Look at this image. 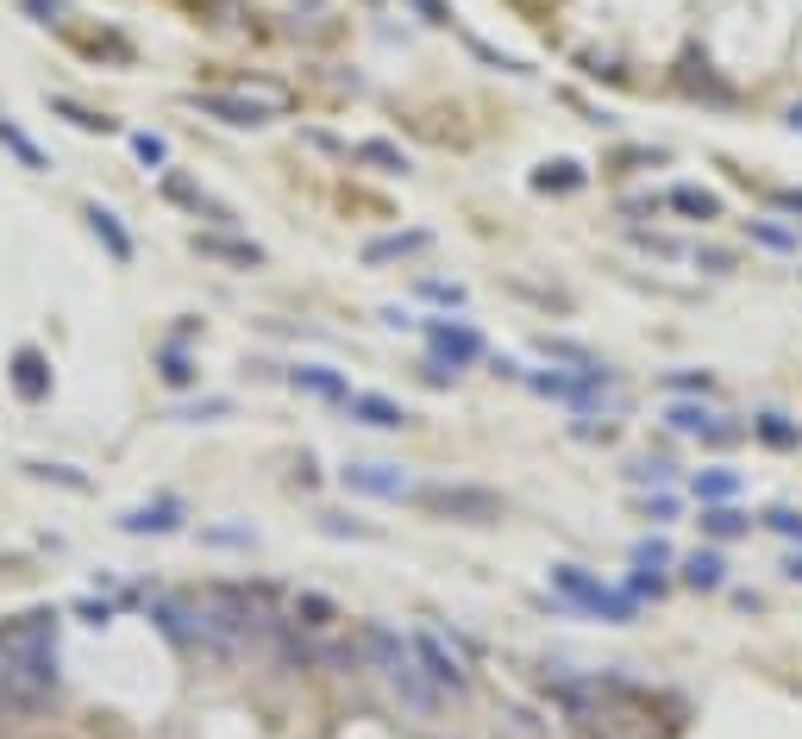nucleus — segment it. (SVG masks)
<instances>
[{
	"label": "nucleus",
	"instance_id": "1",
	"mask_svg": "<svg viewBox=\"0 0 802 739\" xmlns=\"http://www.w3.org/2000/svg\"><path fill=\"white\" fill-rule=\"evenodd\" d=\"M57 689V652L51 658H13L0 652V714H32Z\"/></svg>",
	"mask_w": 802,
	"mask_h": 739
},
{
	"label": "nucleus",
	"instance_id": "2",
	"mask_svg": "<svg viewBox=\"0 0 802 739\" xmlns=\"http://www.w3.org/2000/svg\"><path fill=\"white\" fill-rule=\"evenodd\" d=\"M552 589L564 595L571 608H583V614H602V621H615V627H627L633 621V595H621V589H608L602 577H589L583 564H552Z\"/></svg>",
	"mask_w": 802,
	"mask_h": 739
},
{
	"label": "nucleus",
	"instance_id": "3",
	"mask_svg": "<svg viewBox=\"0 0 802 739\" xmlns=\"http://www.w3.org/2000/svg\"><path fill=\"white\" fill-rule=\"evenodd\" d=\"M420 502H427L433 514L470 520V527H489V520H502V495L483 489V483H433V489H420Z\"/></svg>",
	"mask_w": 802,
	"mask_h": 739
},
{
	"label": "nucleus",
	"instance_id": "4",
	"mask_svg": "<svg viewBox=\"0 0 802 739\" xmlns=\"http://www.w3.org/2000/svg\"><path fill=\"white\" fill-rule=\"evenodd\" d=\"M339 483L351 495H376V502H401V495H414V483H408L401 464H345Z\"/></svg>",
	"mask_w": 802,
	"mask_h": 739
},
{
	"label": "nucleus",
	"instance_id": "5",
	"mask_svg": "<svg viewBox=\"0 0 802 739\" xmlns=\"http://www.w3.org/2000/svg\"><path fill=\"white\" fill-rule=\"evenodd\" d=\"M188 107H195V113H207V119H220V126H239V132H251V126H264V107H257V101H245V94H232V88H195V94H188Z\"/></svg>",
	"mask_w": 802,
	"mask_h": 739
},
{
	"label": "nucleus",
	"instance_id": "6",
	"mask_svg": "<svg viewBox=\"0 0 802 739\" xmlns=\"http://www.w3.org/2000/svg\"><path fill=\"white\" fill-rule=\"evenodd\" d=\"M427 345L439 364H477L483 357V332L464 320H427Z\"/></svg>",
	"mask_w": 802,
	"mask_h": 739
},
{
	"label": "nucleus",
	"instance_id": "7",
	"mask_svg": "<svg viewBox=\"0 0 802 739\" xmlns=\"http://www.w3.org/2000/svg\"><path fill=\"white\" fill-rule=\"evenodd\" d=\"M408 646H414V658H420V671H427L439 689H470V671L458 664V652H445L439 633H414Z\"/></svg>",
	"mask_w": 802,
	"mask_h": 739
},
{
	"label": "nucleus",
	"instance_id": "8",
	"mask_svg": "<svg viewBox=\"0 0 802 739\" xmlns=\"http://www.w3.org/2000/svg\"><path fill=\"white\" fill-rule=\"evenodd\" d=\"M665 420L677 426V433H690V439H709V445H734L746 426H727L721 414H709V408H696V401H671L665 408Z\"/></svg>",
	"mask_w": 802,
	"mask_h": 739
},
{
	"label": "nucleus",
	"instance_id": "9",
	"mask_svg": "<svg viewBox=\"0 0 802 739\" xmlns=\"http://www.w3.org/2000/svg\"><path fill=\"white\" fill-rule=\"evenodd\" d=\"M358 658L376 664V671L389 677V671H401V664H414V646H408L395 627H376V621H370V627L358 633Z\"/></svg>",
	"mask_w": 802,
	"mask_h": 739
},
{
	"label": "nucleus",
	"instance_id": "10",
	"mask_svg": "<svg viewBox=\"0 0 802 739\" xmlns=\"http://www.w3.org/2000/svg\"><path fill=\"white\" fill-rule=\"evenodd\" d=\"M389 689L401 696V708H414V714H439V702H445V689L420 671V658L401 664V671H389Z\"/></svg>",
	"mask_w": 802,
	"mask_h": 739
},
{
	"label": "nucleus",
	"instance_id": "11",
	"mask_svg": "<svg viewBox=\"0 0 802 739\" xmlns=\"http://www.w3.org/2000/svg\"><path fill=\"white\" fill-rule=\"evenodd\" d=\"M345 408H351L358 426H376V433H401V426H414V414L401 408V401H389V395H345Z\"/></svg>",
	"mask_w": 802,
	"mask_h": 739
},
{
	"label": "nucleus",
	"instance_id": "12",
	"mask_svg": "<svg viewBox=\"0 0 802 739\" xmlns=\"http://www.w3.org/2000/svg\"><path fill=\"white\" fill-rule=\"evenodd\" d=\"M195 251H201V257H220V264H239V270H257V264H264V245L232 238V232H195Z\"/></svg>",
	"mask_w": 802,
	"mask_h": 739
},
{
	"label": "nucleus",
	"instance_id": "13",
	"mask_svg": "<svg viewBox=\"0 0 802 739\" xmlns=\"http://www.w3.org/2000/svg\"><path fill=\"white\" fill-rule=\"evenodd\" d=\"M289 383H295L301 395H320V401H345V395H351L345 376H339L333 364H301V370H289Z\"/></svg>",
	"mask_w": 802,
	"mask_h": 739
},
{
	"label": "nucleus",
	"instance_id": "14",
	"mask_svg": "<svg viewBox=\"0 0 802 739\" xmlns=\"http://www.w3.org/2000/svg\"><path fill=\"white\" fill-rule=\"evenodd\" d=\"M88 226H94V238L113 251V264H132V232L120 226V213H107L101 201H94V207H88Z\"/></svg>",
	"mask_w": 802,
	"mask_h": 739
},
{
	"label": "nucleus",
	"instance_id": "15",
	"mask_svg": "<svg viewBox=\"0 0 802 739\" xmlns=\"http://www.w3.org/2000/svg\"><path fill=\"white\" fill-rule=\"evenodd\" d=\"M427 245H433V232H389V238H370L364 245V264H395V257H414Z\"/></svg>",
	"mask_w": 802,
	"mask_h": 739
},
{
	"label": "nucleus",
	"instance_id": "16",
	"mask_svg": "<svg viewBox=\"0 0 802 739\" xmlns=\"http://www.w3.org/2000/svg\"><path fill=\"white\" fill-rule=\"evenodd\" d=\"M232 94H245V101H257V107H264L270 119L295 107V94L282 88V82H270V76H239V82H232Z\"/></svg>",
	"mask_w": 802,
	"mask_h": 739
},
{
	"label": "nucleus",
	"instance_id": "17",
	"mask_svg": "<svg viewBox=\"0 0 802 739\" xmlns=\"http://www.w3.org/2000/svg\"><path fill=\"white\" fill-rule=\"evenodd\" d=\"M126 533H176L182 527V502H151V508H132L120 514Z\"/></svg>",
	"mask_w": 802,
	"mask_h": 739
},
{
	"label": "nucleus",
	"instance_id": "18",
	"mask_svg": "<svg viewBox=\"0 0 802 739\" xmlns=\"http://www.w3.org/2000/svg\"><path fill=\"white\" fill-rule=\"evenodd\" d=\"M13 389L26 401H44V395H51V364H44L38 351H19L13 357Z\"/></svg>",
	"mask_w": 802,
	"mask_h": 739
},
{
	"label": "nucleus",
	"instance_id": "19",
	"mask_svg": "<svg viewBox=\"0 0 802 739\" xmlns=\"http://www.w3.org/2000/svg\"><path fill=\"white\" fill-rule=\"evenodd\" d=\"M289 614H295V621H289V627H301V633H326V627H333V621H339V608H333V602H326V595H314V589H301V595H295V602H289Z\"/></svg>",
	"mask_w": 802,
	"mask_h": 739
},
{
	"label": "nucleus",
	"instance_id": "20",
	"mask_svg": "<svg viewBox=\"0 0 802 739\" xmlns=\"http://www.w3.org/2000/svg\"><path fill=\"white\" fill-rule=\"evenodd\" d=\"M163 188H170V201H182L188 213H207L214 226H232V207H220L214 195H201L195 182H182V176H163Z\"/></svg>",
	"mask_w": 802,
	"mask_h": 739
},
{
	"label": "nucleus",
	"instance_id": "21",
	"mask_svg": "<svg viewBox=\"0 0 802 739\" xmlns=\"http://www.w3.org/2000/svg\"><path fill=\"white\" fill-rule=\"evenodd\" d=\"M683 583H690V589H721V583H727L721 552H709V545H702V552H690V558H683Z\"/></svg>",
	"mask_w": 802,
	"mask_h": 739
},
{
	"label": "nucleus",
	"instance_id": "22",
	"mask_svg": "<svg viewBox=\"0 0 802 739\" xmlns=\"http://www.w3.org/2000/svg\"><path fill=\"white\" fill-rule=\"evenodd\" d=\"M677 213H690V220H721V195H709V188H690V182H683V188H671V195H665Z\"/></svg>",
	"mask_w": 802,
	"mask_h": 739
},
{
	"label": "nucleus",
	"instance_id": "23",
	"mask_svg": "<svg viewBox=\"0 0 802 739\" xmlns=\"http://www.w3.org/2000/svg\"><path fill=\"white\" fill-rule=\"evenodd\" d=\"M351 157H358V163H376V170H389V176H408V170H414L408 151H395L389 138H364V145L351 151Z\"/></svg>",
	"mask_w": 802,
	"mask_h": 739
},
{
	"label": "nucleus",
	"instance_id": "24",
	"mask_svg": "<svg viewBox=\"0 0 802 739\" xmlns=\"http://www.w3.org/2000/svg\"><path fill=\"white\" fill-rule=\"evenodd\" d=\"M702 533H709V539H740V533H752V520L740 508L715 502V508H702Z\"/></svg>",
	"mask_w": 802,
	"mask_h": 739
},
{
	"label": "nucleus",
	"instance_id": "25",
	"mask_svg": "<svg viewBox=\"0 0 802 739\" xmlns=\"http://www.w3.org/2000/svg\"><path fill=\"white\" fill-rule=\"evenodd\" d=\"M752 433H759L765 445H777V451H796L802 445V426L790 414H759V420H752Z\"/></svg>",
	"mask_w": 802,
	"mask_h": 739
},
{
	"label": "nucleus",
	"instance_id": "26",
	"mask_svg": "<svg viewBox=\"0 0 802 739\" xmlns=\"http://www.w3.org/2000/svg\"><path fill=\"white\" fill-rule=\"evenodd\" d=\"M696 495H702V508L734 502V495H740V476H734V470H702V476H696Z\"/></svg>",
	"mask_w": 802,
	"mask_h": 739
},
{
	"label": "nucleus",
	"instance_id": "27",
	"mask_svg": "<svg viewBox=\"0 0 802 739\" xmlns=\"http://www.w3.org/2000/svg\"><path fill=\"white\" fill-rule=\"evenodd\" d=\"M539 351H546L552 364H577V370H602V364H596V351H583V345H571V339H539Z\"/></svg>",
	"mask_w": 802,
	"mask_h": 739
},
{
	"label": "nucleus",
	"instance_id": "28",
	"mask_svg": "<svg viewBox=\"0 0 802 739\" xmlns=\"http://www.w3.org/2000/svg\"><path fill=\"white\" fill-rule=\"evenodd\" d=\"M533 188H558V195H564V188H583V170H577V163H546V170L533 176Z\"/></svg>",
	"mask_w": 802,
	"mask_h": 739
},
{
	"label": "nucleus",
	"instance_id": "29",
	"mask_svg": "<svg viewBox=\"0 0 802 739\" xmlns=\"http://www.w3.org/2000/svg\"><path fill=\"white\" fill-rule=\"evenodd\" d=\"M51 107L69 119V126H82V132H107V119H101V113H88V107H76V101H63V94H57Z\"/></svg>",
	"mask_w": 802,
	"mask_h": 739
},
{
	"label": "nucleus",
	"instance_id": "30",
	"mask_svg": "<svg viewBox=\"0 0 802 739\" xmlns=\"http://www.w3.org/2000/svg\"><path fill=\"white\" fill-rule=\"evenodd\" d=\"M633 564H640V570H665L671 564V545L665 539H640V545H633Z\"/></svg>",
	"mask_w": 802,
	"mask_h": 739
},
{
	"label": "nucleus",
	"instance_id": "31",
	"mask_svg": "<svg viewBox=\"0 0 802 739\" xmlns=\"http://www.w3.org/2000/svg\"><path fill=\"white\" fill-rule=\"evenodd\" d=\"M32 476H44V483H63V489H88V476L82 470H69V464H26Z\"/></svg>",
	"mask_w": 802,
	"mask_h": 739
},
{
	"label": "nucleus",
	"instance_id": "32",
	"mask_svg": "<svg viewBox=\"0 0 802 739\" xmlns=\"http://www.w3.org/2000/svg\"><path fill=\"white\" fill-rule=\"evenodd\" d=\"M0 145H7V151H19V157H26V163H32V170H44V157H38V145H32V138H26V132H13V126H7V119H0Z\"/></svg>",
	"mask_w": 802,
	"mask_h": 739
},
{
	"label": "nucleus",
	"instance_id": "33",
	"mask_svg": "<svg viewBox=\"0 0 802 739\" xmlns=\"http://www.w3.org/2000/svg\"><path fill=\"white\" fill-rule=\"evenodd\" d=\"M683 88H690V94H709V101H727V88L709 76V69H702V76H696V63L690 69H683Z\"/></svg>",
	"mask_w": 802,
	"mask_h": 739
},
{
	"label": "nucleus",
	"instance_id": "34",
	"mask_svg": "<svg viewBox=\"0 0 802 739\" xmlns=\"http://www.w3.org/2000/svg\"><path fill=\"white\" fill-rule=\"evenodd\" d=\"M132 157H138V163H151V170H157V163L170 157V145H163V138H151V132H138V138H132Z\"/></svg>",
	"mask_w": 802,
	"mask_h": 739
},
{
	"label": "nucleus",
	"instance_id": "35",
	"mask_svg": "<svg viewBox=\"0 0 802 739\" xmlns=\"http://www.w3.org/2000/svg\"><path fill=\"white\" fill-rule=\"evenodd\" d=\"M765 527L784 533V539H802V514H796V508H777V514H765Z\"/></svg>",
	"mask_w": 802,
	"mask_h": 739
},
{
	"label": "nucleus",
	"instance_id": "36",
	"mask_svg": "<svg viewBox=\"0 0 802 739\" xmlns=\"http://www.w3.org/2000/svg\"><path fill=\"white\" fill-rule=\"evenodd\" d=\"M420 295H427V301H445V307H458V301H464L458 282H420Z\"/></svg>",
	"mask_w": 802,
	"mask_h": 739
},
{
	"label": "nucleus",
	"instance_id": "37",
	"mask_svg": "<svg viewBox=\"0 0 802 739\" xmlns=\"http://www.w3.org/2000/svg\"><path fill=\"white\" fill-rule=\"evenodd\" d=\"M220 414H232V401H220V395H214V401H201V408H182L176 420H220Z\"/></svg>",
	"mask_w": 802,
	"mask_h": 739
},
{
	"label": "nucleus",
	"instance_id": "38",
	"mask_svg": "<svg viewBox=\"0 0 802 739\" xmlns=\"http://www.w3.org/2000/svg\"><path fill=\"white\" fill-rule=\"evenodd\" d=\"M163 376H170L176 389H182V383H195V370H188V357H182V351H170V357H163Z\"/></svg>",
	"mask_w": 802,
	"mask_h": 739
},
{
	"label": "nucleus",
	"instance_id": "39",
	"mask_svg": "<svg viewBox=\"0 0 802 739\" xmlns=\"http://www.w3.org/2000/svg\"><path fill=\"white\" fill-rule=\"evenodd\" d=\"M633 483H671V464H633Z\"/></svg>",
	"mask_w": 802,
	"mask_h": 739
},
{
	"label": "nucleus",
	"instance_id": "40",
	"mask_svg": "<svg viewBox=\"0 0 802 739\" xmlns=\"http://www.w3.org/2000/svg\"><path fill=\"white\" fill-rule=\"evenodd\" d=\"M420 13H427V26H452V13H445V0H414Z\"/></svg>",
	"mask_w": 802,
	"mask_h": 739
},
{
	"label": "nucleus",
	"instance_id": "41",
	"mask_svg": "<svg viewBox=\"0 0 802 739\" xmlns=\"http://www.w3.org/2000/svg\"><path fill=\"white\" fill-rule=\"evenodd\" d=\"M671 389H709V370H677Z\"/></svg>",
	"mask_w": 802,
	"mask_h": 739
},
{
	"label": "nucleus",
	"instance_id": "42",
	"mask_svg": "<svg viewBox=\"0 0 802 739\" xmlns=\"http://www.w3.org/2000/svg\"><path fill=\"white\" fill-rule=\"evenodd\" d=\"M752 232H759V238H765V245H777V251H790V245H796V238H790L784 226H752Z\"/></svg>",
	"mask_w": 802,
	"mask_h": 739
},
{
	"label": "nucleus",
	"instance_id": "43",
	"mask_svg": "<svg viewBox=\"0 0 802 739\" xmlns=\"http://www.w3.org/2000/svg\"><path fill=\"white\" fill-rule=\"evenodd\" d=\"M771 207H784V213H802V188H777Z\"/></svg>",
	"mask_w": 802,
	"mask_h": 739
},
{
	"label": "nucleus",
	"instance_id": "44",
	"mask_svg": "<svg viewBox=\"0 0 802 739\" xmlns=\"http://www.w3.org/2000/svg\"><path fill=\"white\" fill-rule=\"evenodd\" d=\"M26 7H32V13H38V19H44V26H51V19H57V13H63V0H26Z\"/></svg>",
	"mask_w": 802,
	"mask_h": 739
},
{
	"label": "nucleus",
	"instance_id": "45",
	"mask_svg": "<svg viewBox=\"0 0 802 739\" xmlns=\"http://www.w3.org/2000/svg\"><path fill=\"white\" fill-rule=\"evenodd\" d=\"M76 614H82V621H94V627H101V621H107V614H113V608H107V602H82Z\"/></svg>",
	"mask_w": 802,
	"mask_h": 739
},
{
	"label": "nucleus",
	"instance_id": "46",
	"mask_svg": "<svg viewBox=\"0 0 802 739\" xmlns=\"http://www.w3.org/2000/svg\"><path fill=\"white\" fill-rule=\"evenodd\" d=\"M784 577H796V583H802V558H790V564H784Z\"/></svg>",
	"mask_w": 802,
	"mask_h": 739
},
{
	"label": "nucleus",
	"instance_id": "47",
	"mask_svg": "<svg viewBox=\"0 0 802 739\" xmlns=\"http://www.w3.org/2000/svg\"><path fill=\"white\" fill-rule=\"evenodd\" d=\"M790 126H796V132H802V107H790Z\"/></svg>",
	"mask_w": 802,
	"mask_h": 739
}]
</instances>
